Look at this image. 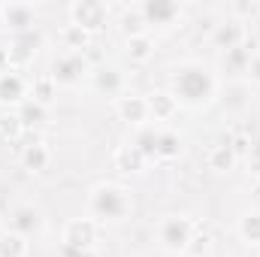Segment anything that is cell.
Instances as JSON below:
<instances>
[{"label": "cell", "mask_w": 260, "mask_h": 257, "mask_svg": "<svg viewBox=\"0 0 260 257\" xmlns=\"http://www.w3.org/2000/svg\"><path fill=\"white\" fill-rule=\"evenodd\" d=\"M179 106H191V109H200V106H209L218 94V79L212 76V70L203 64H182L173 76V91H170Z\"/></svg>", "instance_id": "obj_1"}, {"label": "cell", "mask_w": 260, "mask_h": 257, "mask_svg": "<svg viewBox=\"0 0 260 257\" xmlns=\"http://www.w3.org/2000/svg\"><path fill=\"white\" fill-rule=\"evenodd\" d=\"M130 194L115 182H100L88 194V212L97 221H124L130 215Z\"/></svg>", "instance_id": "obj_2"}, {"label": "cell", "mask_w": 260, "mask_h": 257, "mask_svg": "<svg viewBox=\"0 0 260 257\" xmlns=\"http://www.w3.org/2000/svg\"><path fill=\"white\" fill-rule=\"evenodd\" d=\"M194 236V221L188 215H164L157 224V242L167 254H185Z\"/></svg>", "instance_id": "obj_3"}, {"label": "cell", "mask_w": 260, "mask_h": 257, "mask_svg": "<svg viewBox=\"0 0 260 257\" xmlns=\"http://www.w3.org/2000/svg\"><path fill=\"white\" fill-rule=\"evenodd\" d=\"M49 76L55 79L58 88H76L85 76H91V67H88V58L82 52H64L52 61Z\"/></svg>", "instance_id": "obj_4"}, {"label": "cell", "mask_w": 260, "mask_h": 257, "mask_svg": "<svg viewBox=\"0 0 260 257\" xmlns=\"http://www.w3.org/2000/svg\"><path fill=\"white\" fill-rule=\"evenodd\" d=\"M61 242H64L67 251H79V254L94 248V242H97V221L94 218H70L64 224Z\"/></svg>", "instance_id": "obj_5"}, {"label": "cell", "mask_w": 260, "mask_h": 257, "mask_svg": "<svg viewBox=\"0 0 260 257\" xmlns=\"http://www.w3.org/2000/svg\"><path fill=\"white\" fill-rule=\"evenodd\" d=\"M106 15H109V6L103 0H76V3H70V24H79L88 34H97L106 24Z\"/></svg>", "instance_id": "obj_6"}, {"label": "cell", "mask_w": 260, "mask_h": 257, "mask_svg": "<svg viewBox=\"0 0 260 257\" xmlns=\"http://www.w3.org/2000/svg\"><path fill=\"white\" fill-rule=\"evenodd\" d=\"M30 82L18 70H3L0 73V106H21L27 103Z\"/></svg>", "instance_id": "obj_7"}, {"label": "cell", "mask_w": 260, "mask_h": 257, "mask_svg": "<svg viewBox=\"0 0 260 257\" xmlns=\"http://www.w3.org/2000/svg\"><path fill=\"white\" fill-rule=\"evenodd\" d=\"M139 15L145 18V24H160V27H170L176 24V18L182 15V6L176 0H145L139 6Z\"/></svg>", "instance_id": "obj_8"}, {"label": "cell", "mask_w": 260, "mask_h": 257, "mask_svg": "<svg viewBox=\"0 0 260 257\" xmlns=\"http://www.w3.org/2000/svg\"><path fill=\"white\" fill-rule=\"evenodd\" d=\"M91 85H94V91H100L106 97H124V73L112 64L91 70Z\"/></svg>", "instance_id": "obj_9"}, {"label": "cell", "mask_w": 260, "mask_h": 257, "mask_svg": "<svg viewBox=\"0 0 260 257\" xmlns=\"http://www.w3.org/2000/svg\"><path fill=\"white\" fill-rule=\"evenodd\" d=\"M40 227H43V215L34 209V206H27V203H21V206H15L12 212H9V230L12 233H18V236H34V233H40Z\"/></svg>", "instance_id": "obj_10"}, {"label": "cell", "mask_w": 260, "mask_h": 257, "mask_svg": "<svg viewBox=\"0 0 260 257\" xmlns=\"http://www.w3.org/2000/svg\"><path fill=\"white\" fill-rule=\"evenodd\" d=\"M118 115H121V121H127V124L145 127V121H151L148 97H142V94H124V97H118Z\"/></svg>", "instance_id": "obj_11"}, {"label": "cell", "mask_w": 260, "mask_h": 257, "mask_svg": "<svg viewBox=\"0 0 260 257\" xmlns=\"http://www.w3.org/2000/svg\"><path fill=\"white\" fill-rule=\"evenodd\" d=\"M212 43H215V49H221V52H233V49H239V46H245V27H242V21H224V24H218L215 27V34H212Z\"/></svg>", "instance_id": "obj_12"}, {"label": "cell", "mask_w": 260, "mask_h": 257, "mask_svg": "<svg viewBox=\"0 0 260 257\" xmlns=\"http://www.w3.org/2000/svg\"><path fill=\"white\" fill-rule=\"evenodd\" d=\"M34 52H37V37H18L9 49H6V70H24V67L34 61Z\"/></svg>", "instance_id": "obj_13"}, {"label": "cell", "mask_w": 260, "mask_h": 257, "mask_svg": "<svg viewBox=\"0 0 260 257\" xmlns=\"http://www.w3.org/2000/svg\"><path fill=\"white\" fill-rule=\"evenodd\" d=\"M34 24V6L30 3H3V27L24 34Z\"/></svg>", "instance_id": "obj_14"}, {"label": "cell", "mask_w": 260, "mask_h": 257, "mask_svg": "<svg viewBox=\"0 0 260 257\" xmlns=\"http://www.w3.org/2000/svg\"><path fill=\"white\" fill-rule=\"evenodd\" d=\"M148 112H151V121H173L179 112V100L170 91H154L148 94Z\"/></svg>", "instance_id": "obj_15"}, {"label": "cell", "mask_w": 260, "mask_h": 257, "mask_svg": "<svg viewBox=\"0 0 260 257\" xmlns=\"http://www.w3.org/2000/svg\"><path fill=\"white\" fill-rule=\"evenodd\" d=\"M49 164H52V148H49L46 142H30V145H24V151H21V167H24L27 173H43V170H49Z\"/></svg>", "instance_id": "obj_16"}, {"label": "cell", "mask_w": 260, "mask_h": 257, "mask_svg": "<svg viewBox=\"0 0 260 257\" xmlns=\"http://www.w3.org/2000/svg\"><path fill=\"white\" fill-rule=\"evenodd\" d=\"M206 164H209V170H212V173H230V170L236 167V148H233V145H227V142L212 145V148H209V154H206Z\"/></svg>", "instance_id": "obj_17"}, {"label": "cell", "mask_w": 260, "mask_h": 257, "mask_svg": "<svg viewBox=\"0 0 260 257\" xmlns=\"http://www.w3.org/2000/svg\"><path fill=\"white\" fill-rule=\"evenodd\" d=\"M124 55L130 58V64H145L154 58V40L148 34H139V37H127L124 43Z\"/></svg>", "instance_id": "obj_18"}, {"label": "cell", "mask_w": 260, "mask_h": 257, "mask_svg": "<svg viewBox=\"0 0 260 257\" xmlns=\"http://www.w3.org/2000/svg\"><path fill=\"white\" fill-rule=\"evenodd\" d=\"M145 154L130 142V145H121L118 151H115V167L121 170V173H142L145 170Z\"/></svg>", "instance_id": "obj_19"}, {"label": "cell", "mask_w": 260, "mask_h": 257, "mask_svg": "<svg viewBox=\"0 0 260 257\" xmlns=\"http://www.w3.org/2000/svg\"><path fill=\"white\" fill-rule=\"evenodd\" d=\"M236 233L242 242L248 245H260V209H248L242 212V218L236 221Z\"/></svg>", "instance_id": "obj_20"}, {"label": "cell", "mask_w": 260, "mask_h": 257, "mask_svg": "<svg viewBox=\"0 0 260 257\" xmlns=\"http://www.w3.org/2000/svg\"><path fill=\"white\" fill-rule=\"evenodd\" d=\"M182 154V136L176 130H160L157 133V157L154 160H176Z\"/></svg>", "instance_id": "obj_21"}, {"label": "cell", "mask_w": 260, "mask_h": 257, "mask_svg": "<svg viewBox=\"0 0 260 257\" xmlns=\"http://www.w3.org/2000/svg\"><path fill=\"white\" fill-rule=\"evenodd\" d=\"M91 37H94V34H88V30L79 27V24H64V30H61V40H64L67 52H82V55H85V49L91 46Z\"/></svg>", "instance_id": "obj_22"}, {"label": "cell", "mask_w": 260, "mask_h": 257, "mask_svg": "<svg viewBox=\"0 0 260 257\" xmlns=\"http://www.w3.org/2000/svg\"><path fill=\"white\" fill-rule=\"evenodd\" d=\"M30 251V242L12 230H3L0 233V257H27Z\"/></svg>", "instance_id": "obj_23"}, {"label": "cell", "mask_w": 260, "mask_h": 257, "mask_svg": "<svg viewBox=\"0 0 260 257\" xmlns=\"http://www.w3.org/2000/svg\"><path fill=\"white\" fill-rule=\"evenodd\" d=\"M30 94H34L37 103L49 106V103L55 100V94H58V85H55V79H52L49 73H43V76H37V79L30 82Z\"/></svg>", "instance_id": "obj_24"}, {"label": "cell", "mask_w": 260, "mask_h": 257, "mask_svg": "<svg viewBox=\"0 0 260 257\" xmlns=\"http://www.w3.org/2000/svg\"><path fill=\"white\" fill-rule=\"evenodd\" d=\"M15 115L21 118L24 127H30V124H46V121H49V106H43V103H37V100H27V103L18 106Z\"/></svg>", "instance_id": "obj_25"}, {"label": "cell", "mask_w": 260, "mask_h": 257, "mask_svg": "<svg viewBox=\"0 0 260 257\" xmlns=\"http://www.w3.org/2000/svg\"><path fill=\"white\" fill-rule=\"evenodd\" d=\"M157 133L160 130H154V127H139L136 130V136H133V145L145 154V160H154L157 157Z\"/></svg>", "instance_id": "obj_26"}, {"label": "cell", "mask_w": 260, "mask_h": 257, "mask_svg": "<svg viewBox=\"0 0 260 257\" xmlns=\"http://www.w3.org/2000/svg\"><path fill=\"white\" fill-rule=\"evenodd\" d=\"M248 61H251V49H245V46H239V49H233V52H224V67H227V70L245 73V70H248Z\"/></svg>", "instance_id": "obj_27"}, {"label": "cell", "mask_w": 260, "mask_h": 257, "mask_svg": "<svg viewBox=\"0 0 260 257\" xmlns=\"http://www.w3.org/2000/svg\"><path fill=\"white\" fill-rule=\"evenodd\" d=\"M21 130H24V124H21L18 115H3V118H0V136H3V139H18Z\"/></svg>", "instance_id": "obj_28"}, {"label": "cell", "mask_w": 260, "mask_h": 257, "mask_svg": "<svg viewBox=\"0 0 260 257\" xmlns=\"http://www.w3.org/2000/svg\"><path fill=\"white\" fill-rule=\"evenodd\" d=\"M227 106L230 109H245L248 106V88L245 85H230L227 88Z\"/></svg>", "instance_id": "obj_29"}, {"label": "cell", "mask_w": 260, "mask_h": 257, "mask_svg": "<svg viewBox=\"0 0 260 257\" xmlns=\"http://www.w3.org/2000/svg\"><path fill=\"white\" fill-rule=\"evenodd\" d=\"M121 27H124L127 37H139V34H145V18H142L139 12H127V15L121 18Z\"/></svg>", "instance_id": "obj_30"}, {"label": "cell", "mask_w": 260, "mask_h": 257, "mask_svg": "<svg viewBox=\"0 0 260 257\" xmlns=\"http://www.w3.org/2000/svg\"><path fill=\"white\" fill-rule=\"evenodd\" d=\"M206 242H209V239H206V236H194V239H191V245H188V251H185V254H191V257H203V254H206V248H209V245H206Z\"/></svg>", "instance_id": "obj_31"}, {"label": "cell", "mask_w": 260, "mask_h": 257, "mask_svg": "<svg viewBox=\"0 0 260 257\" xmlns=\"http://www.w3.org/2000/svg\"><path fill=\"white\" fill-rule=\"evenodd\" d=\"M248 76H251V82L254 85H260V52L257 55H251V61H248V70H245Z\"/></svg>", "instance_id": "obj_32"}, {"label": "cell", "mask_w": 260, "mask_h": 257, "mask_svg": "<svg viewBox=\"0 0 260 257\" xmlns=\"http://www.w3.org/2000/svg\"><path fill=\"white\" fill-rule=\"evenodd\" d=\"M248 164H251V167H254V170L260 173V136L254 139V142H251V151H248Z\"/></svg>", "instance_id": "obj_33"}, {"label": "cell", "mask_w": 260, "mask_h": 257, "mask_svg": "<svg viewBox=\"0 0 260 257\" xmlns=\"http://www.w3.org/2000/svg\"><path fill=\"white\" fill-rule=\"evenodd\" d=\"M233 9H236V12H251V9H254V6H251V3H236V6H233Z\"/></svg>", "instance_id": "obj_34"}, {"label": "cell", "mask_w": 260, "mask_h": 257, "mask_svg": "<svg viewBox=\"0 0 260 257\" xmlns=\"http://www.w3.org/2000/svg\"><path fill=\"white\" fill-rule=\"evenodd\" d=\"M0 27H3V3H0Z\"/></svg>", "instance_id": "obj_35"}]
</instances>
